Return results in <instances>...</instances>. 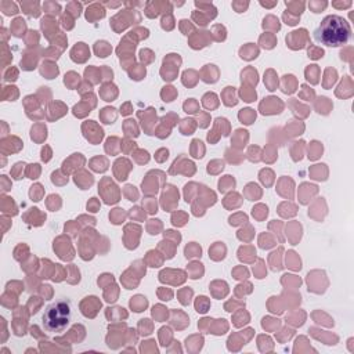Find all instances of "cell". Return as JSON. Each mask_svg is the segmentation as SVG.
I'll return each mask as SVG.
<instances>
[{
	"label": "cell",
	"instance_id": "cell-1",
	"mask_svg": "<svg viewBox=\"0 0 354 354\" xmlns=\"http://www.w3.org/2000/svg\"><path fill=\"white\" fill-rule=\"evenodd\" d=\"M314 40L326 47L344 46L351 37V26L340 15H326L314 31Z\"/></svg>",
	"mask_w": 354,
	"mask_h": 354
},
{
	"label": "cell",
	"instance_id": "cell-6",
	"mask_svg": "<svg viewBox=\"0 0 354 354\" xmlns=\"http://www.w3.org/2000/svg\"><path fill=\"white\" fill-rule=\"evenodd\" d=\"M62 26H65V28H68V29L73 28V22H72V20L69 18V15H68V14L62 17Z\"/></svg>",
	"mask_w": 354,
	"mask_h": 354
},
{
	"label": "cell",
	"instance_id": "cell-3",
	"mask_svg": "<svg viewBox=\"0 0 354 354\" xmlns=\"http://www.w3.org/2000/svg\"><path fill=\"white\" fill-rule=\"evenodd\" d=\"M22 10L31 17H39L40 10H39V3H21Z\"/></svg>",
	"mask_w": 354,
	"mask_h": 354
},
{
	"label": "cell",
	"instance_id": "cell-7",
	"mask_svg": "<svg viewBox=\"0 0 354 354\" xmlns=\"http://www.w3.org/2000/svg\"><path fill=\"white\" fill-rule=\"evenodd\" d=\"M195 256H201V248H198V249H195ZM185 257H193V252H191V246H187L185 248Z\"/></svg>",
	"mask_w": 354,
	"mask_h": 354
},
{
	"label": "cell",
	"instance_id": "cell-10",
	"mask_svg": "<svg viewBox=\"0 0 354 354\" xmlns=\"http://www.w3.org/2000/svg\"><path fill=\"white\" fill-rule=\"evenodd\" d=\"M260 4L264 7H274L277 4V2H273V3H264V2H260Z\"/></svg>",
	"mask_w": 354,
	"mask_h": 354
},
{
	"label": "cell",
	"instance_id": "cell-8",
	"mask_svg": "<svg viewBox=\"0 0 354 354\" xmlns=\"http://www.w3.org/2000/svg\"><path fill=\"white\" fill-rule=\"evenodd\" d=\"M50 158H51L50 150H49V147H45V148L42 150V161L47 162V161H50Z\"/></svg>",
	"mask_w": 354,
	"mask_h": 354
},
{
	"label": "cell",
	"instance_id": "cell-5",
	"mask_svg": "<svg viewBox=\"0 0 354 354\" xmlns=\"http://www.w3.org/2000/svg\"><path fill=\"white\" fill-rule=\"evenodd\" d=\"M2 9H3V11L6 15H14L18 13V9H17V6H15V3H6V2H3V3H2Z\"/></svg>",
	"mask_w": 354,
	"mask_h": 354
},
{
	"label": "cell",
	"instance_id": "cell-11",
	"mask_svg": "<svg viewBox=\"0 0 354 354\" xmlns=\"http://www.w3.org/2000/svg\"><path fill=\"white\" fill-rule=\"evenodd\" d=\"M332 4H333L335 7H350V6H351V3H350V2H347V3H346V4H336V3H332Z\"/></svg>",
	"mask_w": 354,
	"mask_h": 354
},
{
	"label": "cell",
	"instance_id": "cell-2",
	"mask_svg": "<svg viewBox=\"0 0 354 354\" xmlns=\"http://www.w3.org/2000/svg\"><path fill=\"white\" fill-rule=\"evenodd\" d=\"M71 317H72L71 301L68 299H58L45 309L42 322L47 332L61 333L69 325Z\"/></svg>",
	"mask_w": 354,
	"mask_h": 354
},
{
	"label": "cell",
	"instance_id": "cell-9",
	"mask_svg": "<svg viewBox=\"0 0 354 354\" xmlns=\"http://www.w3.org/2000/svg\"><path fill=\"white\" fill-rule=\"evenodd\" d=\"M120 114H122V115H125V116H126V115H129V114H131L130 104H129V103H126V104H125V105H123V107H120Z\"/></svg>",
	"mask_w": 354,
	"mask_h": 354
},
{
	"label": "cell",
	"instance_id": "cell-4",
	"mask_svg": "<svg viewBox=\"0 0 354 354\" xmlns=\"http://www.w3.org/2000/svg\"><path fill=\"white\" fill-rule=\"evenodd\" d=\"M209 309V299L206 296H199L195 301V310L201 314H205Z\"/></svg>",
	"mask_w": 354,
	"mask_h": 354
}]
</instances>
